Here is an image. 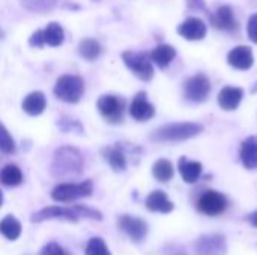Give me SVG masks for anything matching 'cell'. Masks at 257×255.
Here are the masks:
<instances>
[{
	"mask_svg": "<svg viewBox=\"0 0 257 255\" xmlns=\"http://www.w3.org/2000/svg\"><path fill=\"white\" fill-rule=\"evenodd\" d=\"M93 219V221H101L102 215L99 210L92 209L89 206H81L77 204L74 207H62V206H50V207H44L38 212H35L32 215V222H44V221H53V219H59V221H66V222H78L80 219Z\"/></svg>",
	"mask_w": 257,
	"mask_h": 255,
	"instance_id": "obj_1",
	"label": "cell"
},
{
	"mask_svg": "<svg viewBox=\"0 0 257 255\" xmlns=\"http://www.w3.org/2000/svg\"><path fill=\"white\" fill-rule=\"evenodd\" d=\"M84 159L81 153L72 146L59 147L53 156L51 162V174L54 177H74L78 176L83 170Z\"/></svg>",
	"mask_w": 257,
	"mask_h": 255,
	"instance_id": "obj_2",
	"label": "cell"
},
{
	"mask_svg": "<svg viewBox=\"0 0 257 255\" xmlns=\"http://www.w3.org/2000/svg\"><path fill=\"white\" fill-rule=\"evenodd\" d=\"M203 132V125L196 122H176L169 123L158 128L152 135V141L158 143H173V141H185L193 137H197Z\"/></svg>",
	"mask_w": 257,
	"mask_h": 255,
	"instance_id": "obj_3",
	"label": "cell"
},
{
	"mask_svg": "<svg viewBox=\"0 0 257 255\" xmlns=\"http://www.w3.org/2000/svg\"><path fill=\"white\" fill-rule=\"evenodd\" d=\"M84 93V81L78 75H62L57 78L54 86V95L66 102V104H77Z\"/></svg>",
	"mask_w": 257,
	"mask_h": 255,
	"instance_id": "obj_4",
	"label": "cell"
},
{
	"mask_svg": "<svg viewBox=\"0 0 257 255\" xmlns=\"http://www.w3.org/2000/svg\"><path fill=\"white\" fill-rule=\"evenodd\" d=\"M93 183L92 180H84L81 183H60L51 191V198L59 203H69L78 198L92 195Z\"/></svg>",
	"mask_w": 257,
	"mask_h": 255,
	"instance_id": "obj_5",
	"label": "cell"
},
{
	"mask_svg": "<svg viewBox=\"0 0 257 255\" xmlns=\"http://www.w3.org/2000/svg\"><path fill=\"white\" fill-rule=\"evenodd\" d=\"M123 63L126 68L142 81H149L154 77V66L151 56L146 53H139V51H125L122 54Z\"/></svg>",
	"mask_w": 257,
	"mask_h": 255,
	"instance_id": "obj_6",
	"label": "cell"
},
{
	"mask_svg": "<svg viewBox=\"0 0 257 255\" xmlns=\"http://www.w3.org/2000/svg\"><path fill=\"white\" fill-rule=\"evenodd\" d=\"M98 110L108 123H119L123 119L125 99L114 95H104L98 99Z\"/></svg>",
	"mask_w": 257,
	"mask_h": 255,
	"instance_id": "obj_7",
	"label": "cell"
},
{
	"mask_svg": "<svg viewBox=\"0 0 257 255\" xmlns=\"http://www.w3.org/2000/svg\"><path fill=\"white\" fill-rule=\"evenodd\" d=\"M211 93V81L205 74H196L185 83V96L191 102H205Z\"/></svg>",
	"mask_w": 257,
	"mask_h": 255,
	"instance_id": "obj_8",
	"label": "cell"
},
{
	"mask_svg": "<svg viewBox=\"0 0 257 255\" xmlns=\"http://www.w3.org/2000/svg\"><path fill=\"white\" fill-rule=\"evenodd\" d=\"M197 209L200 213L208 216H218L227 209V198L217 191H206L197 203Z\"/></svg>",
	"mask_w": 257,
	"mask_h": 255,
	"instance_id": "obj_9",
	"label": "cell"
},
{
	"mask_svg": "<svg viewBox=\"0 0 257 255\" xmlns=\"http://www.w3.org/2000/svg\"><path fill=\"white\" fill-rule=\"evenodd\" d=\"M117 227L136 243L142 242L148 234V224L137 216H131V215L120 216L117 221Z\"/></svg>",
	"mask_w": 257,
	"mask_h": 255,
	"instance_id": "obj_10",
	"label": "cell"
},
{
	"mask_svg": "<svg viewBox=\"0 0 257 255\" xmlns=\"http://www.w3.org/2000/svg\"><path fill=\"white\" fill-rule=\"evenodd\" d=\"M197 255H226V239L221 234L202 236L196 242Z\"/></svg>",
	"mask_w": 257,
	"mask_h": 255,
	"instance_id": "obj_11",
	"label": "cell"
},
{
	"mask_svg": "<svg viewBox=\"0 0 257 255\" xmlns=\"http://www.w3.org/2000/svg\"><path fill=\"white\" fill-rule=\"evenodd\" d=\"M178 33L187 41H202L208 33V27L203 20L191 17L187 18L182 24H179Z\"/></svg>",
	"mask_w": 257,
	"mask_h": 255,
	"instance_id": "obj_12",
	"label": "cell"
},
{
	"mask_svg": "<svg viewBox=\"0 0 257 255\" xmlns=\"http://www.w3.org/2000/svg\"><path fill=\"white\" fill-rule=\"evenodd\" d=\"M227 62L232 68L239 69V71H247L253 66L254 59H253V53L250 47L245 45H239L235 47L233 50H230V53L227 54Z\"/></svg>",
	"mask_w": 257,
	"mask_h": 255,
	"instance_id": "obj_13",
	"label": "cell"
},
{
	"mask_svg": "<svg viewBox=\"0 0 257 255\" xmlns=\"http://www.w3.org/2000/svg\"><path fill=\"white\" fill-rule=\"evenodd\" d=\"M211 24L218 29V30H226V32H233L238 29V23L235 20V15H233V11L230 6L224 5V6H220L215 14H212L211 17Z\"/></svg>",
	"mask_w": 257,
	"mask_h": 255,
	"instance_id": "obj_14",
	"label": "cell"
},
{
	"mask_svg": "<svg viewBox=\"0 0 257 255\" xmlns=\"http://www.w3.org/2000/svg\"><path fill=\"white\" fill-rule=\"evenodd\" d=\"M130 114L137 122H146V120H149V119H152L155 116V108L146 99V93L142 92L134 98V101H133V104L130 107Z\"/></svg>",
	"mask_w": 257,
	"mask_h": 255,
	"instance_id": "obj_15",
	"label": "cell"
},
{
	"mask_svg": "<svg viewBox=\"0 0 257 255\" xmlns=\"http://www.w3.org/2000/svg\"><path fill=\"white\" fill-rule=\"evenodd\" d=\"M242 98H244L242 89L227 86V87H223L218 93V105L226 111H233L239 107Z\"/></svg>",
	"mask_w": 257,
	"mask_h": 255,
	"instance_id": "obj_16",
	"label": "cell"
},
{
	"mask_svg": "<svg viewBox=\"0 0 257 255\" xmlns=\"http://www.w3.org/2000/svg\"><path fill=\"white\" fill-rule=\"evenodd\" d=\"M146 207L151 212L157 213H170L175 209V204L170 201L166 192L163 191H154L146 198Z\"/></svg>",
	"mask_w": 257,
	"mask_h": 255,
	"instance_id": "obj_17",
	"label": "cell"
},
{
	"mask_svg": "<svg viewBox=\"0 0 257 255\" xmlns=\"http://www.w3.org/2000/svg\"><path fill=\"white\" fill-rule=\"evenodd\" d=\"M23 111L27 113L29 116H39L44 113L45 107H47V99L45 95L39 90L29 93L24 99H23Z\"/></svg>",
	"mask_w": 257,
	"mask_h": 255,
	"instance_id": "obj_18",
	"label": "cell"
},
{
	"mask_svg": "<svg viewBox=\"0 0 257 255\" xmlns=\"http://www.w3.org/2000/svg\"><path fill=\"white\" fill-rule=\"evenodd\" d=\"M178 168L185 183H196L202 176V164L197 161H188L187 158H181Z\"/></svg>",
	"mask_w": 257,
	"mask_h": 255,
	"instance_id": "obj_19",
	"label": "cell"
},
{
	"mask_svg": "<svg viewBox=\"0 0 257 255\" xmlns=\"http://www.w3.org/2000/svg\"><path fill=\"white\" fill-rule=\"evenodd\" d=\"M241 161L245 168H257V137H248L241 144Z\"/></svg>",
	"mask_w": 257,
	"mask_h": 255,
	"instance_id": "obj_20",
	"label": "cell"
},
{
	"mask_svg": "<svg viewBox=\"0 0 257 255\" xmlns=\"http://www.w3.org/2000/svg\"><path fill=\"white\" fill-rule=\"evenodd\" d=\"M102 156L107 161V164L114 170V171H125L126 168V156L123 153V150L117 146L114 147H105L102 150Z\"/></svg>",
	"mask_w": 257,
	"mask_h": 255,
	"instance_id": "obj_21",
	"label": "cell"
},
{
	"mask_svg": "<svg viewBox=\"0 0 257 255\" xmlns=\"http://www.w3.org/2000/svg\"><path fill=\"white\" fill-rule=\"evenodd\" d=\"M149 56H151V60H152L157 66H160V68H167V66L172 63V60L176 57V50H175L172 45L161 44V45L155 47Z\"/></svg>",
	"mask_w": 257,
	"mask_h": 255,
	"instance_id": "obj_22",
	"label": "cell"
},
{
	"mask_svg": "<svg viewBox=\"0 0 257 255\" xmlns=\"http://www.w3.org/2000/svg\"><path fill=\"white\" fill-rule=\"evenodd\" d=\"M0 233L8 240H17L21 236V222L15 216L8 215L0 221Z\"/></svg>",
	"mask_w": 257,
	"mask_h": 255,
	"instance_id": "obj_23",
	"label": "cell"
},
{
	"mask_svg": "<svg viewBox=\"0 0 257 255\" xmlns=\"http://www.w3.org/2000/svg\"><path fill=\"white\" fill-rule=\"evenodd\" d=\"M42 36H44V44H47L50 47H59L63 44L65 32L59 23H50L42 30Z\"/></svg>",
	"mask_w": 257,
	"mask_h": 255,
	"instance_id": "obj_24",
	"label": "cell"
},
{
	"mask_svg": "<svg viewBox=\"0 0 257 255\" xmlns=\"http://www.w3.org/2000/svg\"><path fill=\"white\" fill-rule=\"evenodd\" d=\"M0 183L5 186H18L23 183V173L21 170L14 165L8 164L0 170Z\"/></svg>",
	"mask_w": 257,
	"mask_h": 255,
	"instance_id": "obj_25",
	"label": "cell"
},
{
	"mask_svg": "<svg viewBox=\"0 0 257 255\" xmlns=\"http://www.w3.org/2000/svg\"><path fill=\"white\" fill-rule=\"evenodd\" d=\"M78 53L83 59L86 60H96L101 54V45L96 39L92 38H84L80 44H78Z\"/></svg>",
	"mask_w": 257,
	"mask_h": 255,
	"instance_id": "obj_26",
	"label": "cell"
},
{
	"mask_svg": "<svg viewBox=\"0 0 257 255\" xmlns=\"http://www.w3.org/2000/svg\"><path fill=\"white\" fill-rule=\"evenodd\" d=\"M152 174H154V177L158 182L166 183V182H169V180L173 179L175 170H173V165H172L170 161H167V159H158L154 164V167H152Z\"/></svg>",
	"mask_w": 257,
	"mask_h": 255,
	"instance_id": "obj_27",
	"label": "cell"
},
{
	"mask_svg": "<svg viewBox=\"0 0 257 255\" xmlns=\"http://www.w3.org/2000/svg\"><path fill=\"white\" fill-rule=\"evenodd\" d=\"M21 3L29 11H33V12H47V11H51L56 6L57 0H21Z\"/></svg>",
	"mask_w": 257,
	"mask_h": 255,
	"instance_id": "obj_28",
	"label": "cell"
},
{
	"mask_svg": "<svg viewBox=\"0 0 257 255\" xmlns=\"http://www.w3.org/2000/svg\"><path fill=\"white\" fill-rule=\"evenodd\" d=\"M86 255H111L110 249L107 248L105 242L99 237H93L87 242Z\"/></svg>",
	"mask_w": 257,
	"mask_h": 255,
	"instance_id": "obj_29",
	"label": "cell"
},
{
	"mask_svg": "<svg viewBox=\"0 0 257 255\" xmlns=\"http://www.w3.org/2000/svg\"><path fill=\"white\" fill-rule=\"evenodd\" d=\"M0 152L8 155L15 152V141L2 122H0Z\"/></svg>",
	"mask_w": 257,
	"mask_h": 255,
	"instance_id": "obj_30",
	"label": "cell"
},
{
	"mask_svg": "<svg viewBox=\"0 0 257 255\" xmlns=\"http://www.w3.org/2000/svg\"><path fill=\"white\" fill-rule=\"evenodd\" d=\"M57 126L60 131L63 132H78L81 134L83 132V126L78 120H74L71 117H62L59 122H57Z\"/></svg>",
	"mask_w": 257,
	"mask_h": 255,
	"instance_id": "obj_31",
	"label": "cell"
},
{
	"mask_svg": "<svg viewBox=\"0 0 257 255\" xmlns=\"http://www.w3.org/2000/svg\"><path fill=\"white\" fill-rule=\"evenodd\" d=\"M39 255H69L60 245H57V243H54V242H51V243H47L42 249H41V252Z\"/></svg>",
	"mask_w": 257,
	"mask_h": 255,
	"instance_id": "obj_32",
	"label": "cell"
},
{
	"mask_svg": "<svg viewBox=\"0 0 257 255\" xmlns=\"http://www.w3.org/2000/svg\"><path fill=\"white\" fill-rule=\"evenodd\" d=\"M247 33H248V38L254 44H257V14L250 17L248 24H247Z\"/></svg>",
	"mask_w": 257,
	"mask_h": 255,
	"instance_id": "obj_33",
	"label": "cell"
},
{
	"mask_svg": "<svg viewBox=\"0 0 257 255\" xmlns=\"http://www.w3.org/2000/svg\"><path fill=\"white\" fill-rule=\"evenodd\" d=\"M29 45H30V47H36V48H41L42 45H45V44H44L42 30H36V32L30 36V39H29Z\"/></svg>",
	"mask_w": 257,
	"mask_h": 255,
	"instance_id": "obj_34",
	"label": "cell"
},
{
	"mask_svg": "<svg viewBox=\"0 0 257 255\" xmlns=\"http://www.w3.org/2000/svg\"><path fill=\"white\" fill-rule=\"evenodd\" d=\"M187 5L194 11H205L206 9L205 0H187Z\"/></svg>",
	"mask_w": 257,
	"mask_h": 255,
	"instance_id": "obj_35",
	"label": "cell"
},
{
	"mask_svg": "<svg viewBox=\"0 0 257 255\" xmlns=\"http://www.w3.org/2000/svg\"><path fill=\"white\" fill-rule=\"evenodd\" d=\"M248 221H250V224H251L253 227H256L257 228V210H254V212L248 216Z\"/></svg>",
	"mask_w": 257,
	"mask_h": 255,
	"instance_id": "obj_36",
	"label": "cell"
},
{
	"mask_svg": "<svg viewBox=\"0 0 257 255\" xmlns=\"http://www.w3.org/2000/svg\"><path fill=\"white\" fill-rule=\"evenodd\" d=\"M2 204H3V192L0 191V207H2Z\"/></svg>",
	"mask_w": 257,
	"mask_h": 255,
	"instance_id": "obj_37",
	"label": "cell"
},
{
	"mask_svg": "<svg viewBox=\"0 0 257 255\" xmlns=\"http://www.w3.org/2000/svg\"><path fill=\"white\" fill-rule=\"evenodd\" d=\"M93 2H99V0H93Z\"/></svg>",
	"mask_w": 257,
	"mask_h": 255,
	"instance_id": "obj_38",
	"label": "cell"
}]
</instances>
